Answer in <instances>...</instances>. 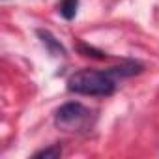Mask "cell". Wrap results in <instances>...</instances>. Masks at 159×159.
I'll use <instances>...</instances> for the list:
<instances>
[{
  "label": "cell",
  "mask_w": 159,
  "mask_h": 159,
  "mask_svg": "<svg viewBox=\"0 0 159 159\" xmlns=\"http://www.w3.org/2000/svg\"><path fill=\"white\" fill-rule=\"evenodd\" d=\"M142 71V66L140 64H135V62H125L122 66H116V67H109L107 73L112 77V79H122V77H131V75H137Z\"/></svg>",
  "instance_id": "3957f363"
},
{
  "label": "cell",
  "mask_w": 159,
  "mask_h": 159,
  "mask_svg": "<svg viewBox=\"0 0 159 159\" xmlns=\"http://www.w3.org/2000/svg\"><path fill=\"white\" fill-rule=\"evenodd\" d=\"M62 155V148L60 146H51V148H45V150H39L34 153V157H45V159H56Z\"/></svg>",
  "instance_id": "8992f818"
},
{
  "label": "cell",
  "mask_w": 159,
  "mask_h": 159,
  "mask_svg": "<svg viewBox=\"0 0 159 159\" xmlns=\"http://www.w3.org/2000/svg\"><path fill=\"white\" fill-rule=\"evenodd\" d=\"M114 79L107 71H92L84 69L75 73L67 88L75 94H83V96H111L114 92Z\"/></svg>",
  "instance_id": "6da1fadb"
},
{
  "label": "cell",
  "mask_w": 159,
  "mask_h": 159,
  "mask_svg": "<svg viewBox=\"0 0 159 159\" xmlns=\"http://www.w3.org/2000/svg\"><path fill=\"white\" fill-rule=\"evenodd\" d=\"M79 51H81L84 56H92V58H105V56H107L105 52H101V51H96L94 47H88V45H84V43H81V45H79Z\"/></svg>",
  "instance_id": "52a82bcc"
},
{
  "label": "cell",
  "mask_w": 159,
  "mask_h": 159,
  "mask_svg": "<svg viewBox=\"0 0 159 159\" xmlns=\"http://www.w3.org/2000/svg\"><path fill=\"white\" fill-rule=\"evenodd\" d=\"M77 8H79V0H62L60 6H58V11L64 19H73L75 13H77Z\"/></svg>",
  "instance_id": "5b68a950"
},
{
  "label": "cell",
  "mask_w": 159,
  "mask_h": 159,
  "mask_svg": "<svg viewBox=\"0 0 159 159\" xmlns=\"http://www.w3.org/2000/svg\"><path fill=\"white\" fill-rule=\"evenodd\" d=\"M86 109L81 105V103H66L62 105L56 114H54V122L62 127H67V129H73L81 124L84 118H86Z\"/></svg>",
  "instance_id": "7a4b0ae2"
},
{
  "label": "cell",
  "mask_w": 159,
  "mask_h": 159,
  "mask_svg": "<svg viewBox=\"0 0 159 159\" xmlns=\"http://www.w3.org/2000/svg\"><path fill=\"white\" fill-rule=\"evenodd\" d=\"M38 36L41 38L43 45L49 49V52H51L52 56H62V54H66V49L62 47V43H60L51 32H47V30H38Z\"/></svg>",
  "instance_id": "277c9868"
}]
</instances>
